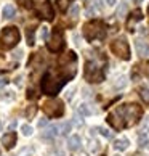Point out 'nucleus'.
<instances>
[{
	"mask_svg": "<svg viewBox=\"0 0 149 156\" xmlns=\"http://www.w3.org/2000/svg\"><path fill=\"white\" fill-rule=\"evenodd\" d=\"M116 113L119 116H122V119L125 121L124 126H133L138 122V119L141 116V108L135 103H130V105H124L116 109Z\"/></svg>",
	"mask_w": 149,
	"mask_h": 156,
	"instance_id": "obj_1",
	"label": "nucleus"
},
{
	"mask_svg": "<svg viewBox=\"0 0 149 156\" xmlns=\"http://www.w3.org/2000/svg\"><path fill=\"white\" fill-rule=\"evenodd\" d=\"M19 42V31L18 27L15 26H8L2 31V36H0V48L8 50L11 47H15L16 44Z\"/></svg>",
	"mask_w": 149,
	"mask_h": 156,
	"instance_id": "obj_2",
	"label": "nucleus"
},
{
	"mask_svg": "<svg viewBox=\"0 0 149 156\" xmlns=\"http://www.w3.org/2000/svg\"><path fill=\"white\" fill-rule=\"evenodd\" d=\"M83 36L87 37L88 40H93V39H103L106 36V26L104 23H101L98 20H93L87 23L83 26Z\"/></svg>",
	"mask_w": 149,
	"mask_h": 156,
	"instance_id": "obj_3",
	"label": "nucleus"
},
{
	"mask_svg": "<svg viewBox=\"0 0 149 156\" xmlns=\"http://www.w3.org/2000/svg\"><path fill=\"white\" fill-rule=\"evenodd\" d=\"M64 82H66L64 79H55L51 74H47L42 79V90L47 95H56L59 92V89L64 85Z\"/></svg>",
	"mask_w": 149,
	"mask_h": 156,
	"instance_id": "obj_4",
	"label": "nucleus"
},
{
	"mask_svg": "<svg viewBox=\"0 0 149 156\" xmlns=\"http://www.w3.org/2000/svg\"><path fill=\"white\" fill-rule=\"evenodd\" d=\"M111 50L114 51V55L119 56L120 60H128L130 58V48L125 39H117L111 44Z\"/></svg>",
	"mask_w": 149,
	"mask_h": 156,
	"instance_id": "obj_5",
	"label": "nucleus"
},
{
	"mask_svg": "<svg viewBox=\"0 0 149 156\" xmlns=\"http://www.w3.org/2000/svg\"><path fill=\"white\" fill-rule=\"evenodd\" d=\"M85 77H87L88 82H101L104 76H103L101 69L96 66L95 63L87 61V66H85Z\"/></svg>",
	"mask_w": 149,
	"mask_h": 156,
	"instance_id": "obj_6",
	"label": "nucleus"
},
{
	"mask_svg": "<svg viewBox=\"0 0 149 156\" xmlns=\"http://www.w3.org/2000/svg\"><path fill=\"white\" fill-rule=\"evenodd\" d=\"M43 111L50 114L51 118H59L64 111V108H63V103L59 100H48L43 105Z\"/></svg>",
	"mask_w": 149,
	"mask_h": 156,
	"instance_id": "obj_7",
	"label": "nucleus"
},
{
	"mask_svg": "<svg viewBox=\"0 0 149 156\" xmlns=\"http://www.w3.org/2000/svg\"><path fill=\"white\" fill-rule=\"evenodd\" d=\"M63 45H64V39H63V34L59 31H53L51 32V37L48 40V50L56 53V51H59L63 48Z\"/></svg>",
	"mask_w": 149,
	"mask_h": 156,
	"instance_id": "obj_8",
	"label": "nucleus"
},
{
	"mask_svg": "<svg viewBox=\"0 0 149 156\" xmlns=\"http://www.w3.org/2000/svg\"><path fill=\"white\" fill-rule=\"evenodd\" d=\"M37 13L42 16V18L45 20H53V16H55V11H53V7L48 3V2H43V3H40V7L37 8Z\"/></svg>",
	"mask_w": 149,
	"mask_h": 156,
	"instance_id": "obj_9",
	"label": "nucleus"
},
{
	"mask_svg": "<svg viewBox=\"0 0 149 156\" xmlns=\"http://www.w3.org/2000/svg\"><path fill=\"white\" fill-rule=\"evenodd\" d=\"M135 48H136V53H138L141 58H147L149 56V44L144 42L143 39H136Z\"/></svg>",
	"mask_w": 149,
	"mask_h": 156,
	"instance_id": "obj_10",
	"label": "nucleus"
},
{
	"mask_svg": "<svg viewBox=\"0 0 149 156\" xmlns=\"http://www.w3.org/2000/svg\"><path fill=\"white\" fill-rule=\"evenodd\" d=\"M2 145L7 150L13 148L16 145V134H15V132H8V134H5L2 137Z\"/></svg>",
	"mask_w": 149,
	"mask_h": 156,
	"instance_id": "obj_11",
	"label": "nucleus"
},
{
	"mask_svg": "<svg viewBox=\"0 0 149 156\" xmlns=\"http://www.w3.org/2000/svg\"><path fill=\"white\" fill-rule=\"evenodd\" d=\"M67 145H69V150H72V151H79L80 147H82V140H80L79 135H71L69 140H67Z\"/></svg>",
	"mask_w": 149,
	"mask_h": 156,
	"instance_id": "obj_12",
	"label": "nucleus"
},
{
	"mask_svg": "<svg viewBox=\"0 0 149 156\" xmlns=\"http://www.w3.org/2000/svg\"><path fill=\"white\" fill-rule=\"evenodd\" d=\"M59 135V126H48L45 134H42L43 138H55Z\"/></svg>",
	"mask_w": 149,
	"mask_h": 156,
	"instance_id": "obj_13",
	"label": "nucleus"
},
{
	"mask_svg": "<svg viewBox=\"0 0 149 156\" xmlns=\"http://www.w3.org/2000/svg\"><path fill=\"white\" fill-rule=\"evenodd\" d=\"M128 145H130V142H128V138H125V137L117 138V140L114 142V148H116L117 151H125V150L128 148Z\"/></svg>",
	"mask_w": 149,
	"mask_h": 156,
	"instance_id": "obj_14",
	"label": "nucleus"
},
{
	"mask_svg": "<svg viewBox=\"0 0 149 156\" xmlns=\"http://www.w3.org/2000/svg\"><path fill=\"white\" fill-rule=\"evenodd\" d=\"M15 15H16V8L13 5H5L3 7V18L11 20V18H15Z\"/></svg>",
	"mask_w": 149,
	"mask_h": 156,
	"instance_id": "obj_15",
	"label": "nucleus"
},
{
	"mask_svg": "<svg viewBox=\"0 0 149 156\" xmlns=\"http://www.w3.org/2000/svg\"><path fill=\"white\" fill-rule=\"evenodd\" d=\"M77 113L80 114V116H90V114L93 113V111H91V109L88 108V105H85V103H82V105H80V106L77 108Z\"/></svg>",
	"mask_w": 149,
	"mask_h": 156,
	"instance_id": "obj_16",
	"label": "nucleus"
},
{
	"mask_svg": "<svg viewBox=\"0 0 149 156\" xmlns=\"http://www.w3.org/2000/svg\"><path fill=\"white\" fill-rule=\"evenodd\" d=\"M141 18H143L141 11H140V10H135V11H133V15H131V18L128 20V26H133V23H136V21H140Z\"/></svg>",
	"mask_w": 149,
	"mask_h": 156,
	"instance_id": "obj_17",
	"label": "nucleus"
},
{
	"mask_svg": "<svg viewBox=\"0 0 149 156\" xmlns=\"http://www.w3.org/2000/svg\"><path fill=\"white\" fill-rule=\"evenodd\" d=\"M69 132H71V122L64 121V122L59 126V134H61V135H67Z\"/></svg>",
	"mask_w": 149,
	"mask_h": 156,
	"instance_id": "obj_18",
	"label": "nucleus"
},
{
	"mask_svg": "<svg viewBox=\"0 0 149 156\" xmlns=\"http://www.w3.org/2000/svg\"><path fill=\"white\" fill-rule=\"evenodd\" d=\"M138 145H140V148H146V147L149 145L147 134H140V137H138Z\"/></svg>",
	"mask_w": 149,
	"mask_h": 156,
	"instance_id": "obj_19",
	"label": "nucleus"
},
{
	"mask_svg": "<svg viewBox=\"0 0 149 156\" xmlns=\"http://www.w3.org/2000/svg\"><path fill=\"white\" fill-rule=\"evenodd\" d=\"M125 85H127V77H125V76H120V77L116 80V84H114V89H124Z\"/></svg>",
	"mask_w": 149,
	"mask_h": 156,
	"instance_id": "obj_20",
	"label": "nucleus"
},
{
	"mask_svg": "<svg viewBox=\"0 0 149 156\" xmlns=\"http://www.w3.org/2000/svg\"><path fill=\"white\" fill-rule=\"evenodd\" d=\"M125 13H127V3H120L117 8V16L119 18H124Z\"/></svg>",
	"mask_w": 149,
	"mask_h": 156,
	"instance_id": "obj_21",
	"label": "nucleus"
},
{
	"mask_svg": "<svg viewBox=\"0 0 149 156\" xmlns=\"http://www.w3.org/2000/svg\"><path fill=\"white\" fill-rule=\"evenodd\" d=\"M21 132H22L26 137H29V135L32 134V127H31L29 124H22V126H21Z\"/></svg>",
	"mask_w": 149,
	"mask_h": 156,
	"instance_id": "obj_22",
	"label": "nucleus"
},
{
	"mask_svg": "<svg viewBox=\"0 0 149 156\" xmlns=\"http://www.w3.org/2000/svg\"><path fill=\"white\" fill-rule=\"evenodd\" d=\"M96 130H98L103 137H106V138H112V134H111V132L107 130V129H104V127H98Z\"/></svg>",
	"mask_w": 149,
	"mask_h": 156,
	"instance_id": "obj_23",
	"label": "nucleus"
},
{
	"mask_svg": "<svg viewBox=\"0 0 149 156\" xmlns=\"http://www.w3.org/2000/svg\"><path fill=\"white\" fill-rule=\"evenodd\" d=\"M141 134H149V118H146L141 126Z\"/></svg>",
	"mask_w": 149,
	"mask_h": 156,
	"instance_id": "obj_24",
	"label": "nucleus"
},
{
	"mask_svg": "<svg viewBox=\"0 0 149 156\" xmlns=\"http://www.w3.org/2000/svg\"><path fill=\"white\" fill-rule=\"evenodd\" d=\"M69 2H72V0H58V7L61 10H67V7H69Z\"/></svg>",
	"mask_w": 149,
	"mask_h": 156,
	"instance_id": "obj_25",
	"label": "nucleus"
},
{
	"mask_svg": "<svg viewBox=\"0 0 149 156\" xmlns=\"http://www.w3.org/2000/svg\"><path fill=\"white\" fill-rule=\"evenodd\" d=\"M74 124H76L77 127H82L83 126V119H82V116H80L79 113L76 114V118H74Z\"/></svg>",
	"mask_w": 149,
	"mask_h": 156,
	"instance_id": "obj_26",
	"label": "nucleus"
},
{
	"mask_svg": "<svg viewBox=\"0 0 149 156\" xmlns=\"http://www.w3.org/2000/svg\"><path fill=\"white\" fill-rule=\"evenodd\" d=\"M69 13H71L72 18H77V15H79V5L74 3L72 7H71V11H69Z\"/></svg>",
	"mask_w": 149,
	"mask_h": 156,
	"instance_id": "obj_27",
	"label": "nucleus"
},
{
	"mask_svg": "<svg viewBox=\"0 0 149 156\" xmlns=\"http://www.w3.org/2000/svg\"><path fill=\"white\" fill-rule=\"evenodd\" d=\"M47 126H48V119H45V118L39 119V122H37V127H39V129H43V127H47Z\"/></svg>",
	"mask_w": 149,
	"mask_h": 156,
	"instance_id": "obj_28",
	"label": "nucleus"
},
{
	"mask_svg": "<svg viewBox=\"0 0 149 156\" xmlns=\"http://www.w3.org/2000/svg\"><path fill=\"white\" fill-rule=\"evenodd\" d=\"M21 3H22V7H26V8L32 7V0H21Z\"/></svg>",
	"mask_w": 149,
	"mask_h": 156,
	"instance_id": "obj_29",
	"label": "nucleus"
},
{
	"mask_svg": "<svg viewBox=\"0 0 149 156\" xmlns=\"http://www.w3.org/2000/svg\"><path fill=\"white\" fill-rule=\"evenodd\" d=\"M141 97H143V100H146V101H149V92L144 89V90H141Z\"/></svg>",
	"mask_w": 149,
	"mask_h": 156,
	"instance_id": "obj_30",
	"label": "nucleus"
},
{
	"mask_svg": "<svg viewBox=\"0 0 149 156\" xmlns=\"http://www.w3.org/2000/svg\"><path fill=\"white\" fill-rule=\"evenodd\" d=\"M47 36H48V29H47V27H42V31H40V37L47 39Z\"/></svg>",
	"mask_w": 149,
	"mask_h": 156,
	"instance_id": "obj_31",
	"label": "nucleus"
},
{
	"mask_svg": "<svg viewBox=\"0 0 149 156\" xmlns=\"http://www.w3.org/2000/svg\"><path fill=\"white\" fill-rule=\"evenodd\" d=\"M21 53H22V51H21V50H16V51H15V53H13V56H15V58H16V60H19V58H21Z\"/></svg>",
	"mask_w": 149,
	"mask_h": 156,
	"instance_id": "obj_32",
	"label": "nucleus"
},
{
	"mask_svg": "<svg viewBox=\"0 0 149 156\" xmlns=\"http://www.w3.org/2000/svg\"><path fill=\"white\" fill-rule=\"evenodd\" d=\"M7 82H8V80H7V79H3V77H0V87H3V85H5V84H7Z\"/></svg>",
	"mask_w": 149,
	"mask_h": 156,
	"instance_id": "obj_33",
	"label": "nucleus"
},
{
	"mask_svg": "<svg viewBox=\"0 0 149 156\" xmlns=\"http://www.w3.org/2000/svg\"><path fill=\"white\" fill-rule=\"evenodd\" d=\"M106 2V5H109V7H112L114 3H116V0H104Z\"/></svg>",
	"mask_w": 149,
	"mask_h": 156,
	"instance_id": "obj_34",
	"label": "nucleus"
},
{
	"mask_svg": "<svg viewBox=\"0 0 149 156\" xmlns=\"http://www.w3.org/2000/svg\"><path fill=\"white\" fill-rule=\"evenodd\" d=\"M22 156H29V154H22Z\"/></svg>",
	"mask_w": 149,
	"mask_h": 156,
	"instance_id": "obj_35",
	"label": "nucleus"
},
{
	"mask_svg": "<svg viewBox=\"0 0 149 156\" xmlns=\"http://www.w3.org/2000/svg\"><path fill=\"white\" fill-rule=\"evenodd\" d=\"M136 2H140V0H136Z\"/></svg>",
	"mask_w": 149,
	"mask_h": 156,
	"instance_id": "obj_36",
	"label": "nucleus"
},
{
	"mask_svg": "<svg viewBox=\"0 0 149 156\" xmlns=\"http://www.w3.org/2000/svg\"><path fill=\"white\" fill-rule=\"evenodd\" d=\"M147 11H149V10H147Z\"/></svg>",
	"mask_w": 149,
	"mask_h": 156,
	"instance_id": "obj_37",
	"label": "nucleus"
}]
</instances>
